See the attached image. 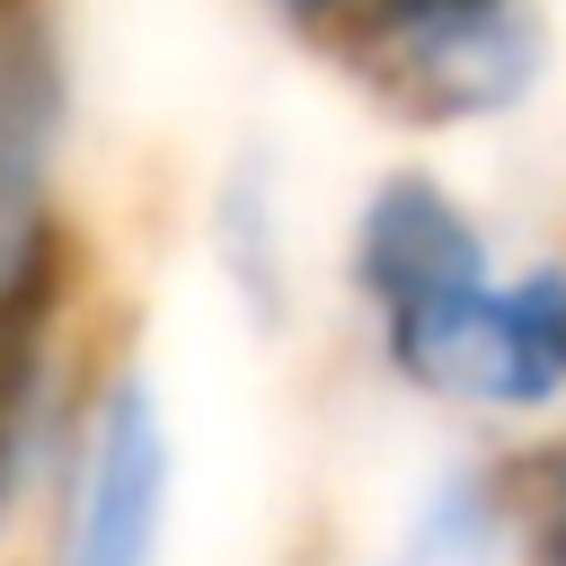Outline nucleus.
<instances>
[{"label":"nucleus","mask_w":566,"mask_h":566,"mask_svg":"<svg viewBox=\"0 0 566 566\" xmlns=\"http://www.w3.org/2000/svg\"><path fill=\"white\" fill-rule=\"evenodd\" d=\"M513 460V566H566V424L504 442Z\"/></svg>","instance_id":"8"},{"label":"nucleus","mask_w":566,"mask_h":566,"mask_svg":"<svg viewBox=\"0 0 566 566\" xmlns=\"http://www.w3.org/2000/svg\"><path fill=\"white\" fill-rule=\"evenodd\" d=\"M548 0H345L327 62L407 133L513 124L548 80Z\"/></svg>","instance_id":"1"},{"label":"nucleus","mask_w":566,"mask_h":566,"mask_svg":"<svg viewBox=\"0 0 566 566\" xmlns=\"http://www.w3.org/2000/svg\"><path fill=\"white\" fill-rule=\"evenodd\" d=\"M274 35H292L301 53H327L336 44V27H345V0H248Z\"/></svg>","instance_id":"9"},{"label":"nucleus","mask_w":566,"mask_h":566,"mask_svg":"<svg viewBox=\"0 0 566 566\" xmlns=\"http://www.w3.org/2000/svg\"><path fill=\"white\" fill-rule=\"evenodd\" d=\"M62 142H71V62L53 0H35L0 35V310L80 256L62 221Z\"/></svg>","instance_id":"5"},{"label":"nucleus","mask_w":566,"mask_h":566,"mask_svg":"<svg viewBox=\"0 0 566 566\" xmlns=\"http://www.w3.org/2000/svg\"><path fill=\"white\" fill-rule=\"evenodd\" d=\"M336 274H345V301H354L363 336H389V327H416V318L469 301L478 283H495L504 239L486 230V212L433 159H398L363 186Z\"/></svg>","instance_id":"3"},{"label":"nucleus","mask_w":566,"mask_h":566,"mask_svg":"<svg viewBox=\"0 0 566 566\" xmlns=\"http://www.w3.org/2000/svg\"><path fill=\"white\" fill-rule=\"evenodd\" d=\"M389 566H513V460L504 442L451 451L398 522Z\"/></svg>","instance_id":"6"},{"label":"nucleus","mask_w":566,"mask_h":566,"mask_svg":"<svg viewBox=\"0 0 566 566\" xmlns=\"http://www.w3.org/2000/svg\"><path fill=\"white\" fill-rule=\"evenodd\" d=\"M212 256L256 327L292 318V221H283V186L256 150L230 159V177L212 186Z\"/></svg>","instance_id":"7"},{"label":"nucleus","mask_w":566,"mask_h":566,"mask_svg":"<svg viewBox=\"0 0 566 566\" xmlns=\"http://www.w3.org/2000/svg\"><path fill=\"white\" fill-rule=\"evenodd\" d=\"M80 256H62L44 283H27L0 310V539L53 504L71 442H80V407L97 363H80Z\"/></svg>","instance_id":"4"},{"label":"nucleus","mask_w":566,"mask_h":566,"mask_svg":"<svg viewBox=\"0 0 566 566\" xmlns=\"http://www.w3.org/2000/svg\"><path fill=\"white\" fill-rule=\"evenodd\" d=\"M177 504V433L142 363H97L71 469L53 486L44 566H159Z\"/></svg>","instance_id":"2"}]
</instances>
